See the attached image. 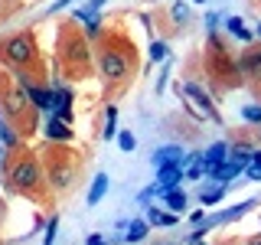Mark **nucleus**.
I'll return each instance as SVG.
<instances>
[{"label":"nucleus","mask_w":261,"mask_h":245,"mask_svg":"<svg viewBox=\"0 0 261 245\" xmlns=\"http://www.w3.org/2000/svg\"><path fill=\"white\" fill-rule=\"evenodd\" d=\"M98 65H101V76L111 79V82H121V79L127 76V69H130V65H127V56L124 53H114V49H108Z\"/></svg>","instance_id":"1"},{"label":"nucleus","mask_w":261,"mask_h":245,"mask_svg":"<svg viewBox=\"0 0 261 245\" xmlns=\"http://www.w3.org/2000/svg\"><path fill=\"white\" fill-rule=\"evenodd\" d=\"M85 33H88V36H98V33H101V20H95V16H92L88 27H85Z\"/></svg>","instance_id":"29"},{"label":"nucleus","mask_w":261,"mask_h":245,"mask_svg":"<svg viewBox=\"0 0 261 245\" xmlns=\"http://www.w3.org/2000/svg\"><path fill=\"white\" fill-rule=\"evenodd\" d=\"M248 177H251V180H261V154H255V157H251V163H248Z\"/></svg>","instance_id":"24"},{"label":"nucleus","mask_w":261,"mask_h":245,"mask_svg":"<svg viewBox=\"0 0 261 245\" xmlns=\"http://www.w3.org/2000/svg\"><path fill=\"white\" fill-rule=\"evenodd\" d=\"M186 154H183V147H157V151H153V157H150V163L153 167H170V163H179V167H186Z\"/></svg>","instance_id":"5"},{"label":"nucleus","mask_w":261,"mask_h":245,"mask_svg":"<svg viewBox=\"0 0 261 245\" xmlns=\"http://www.w3.org/2000/svg\"><path fill=\"white\" fill-rule=\"evenodd\" d=\"M258 36H261V27H258Z\"/></svg>","instance_id":"34"},{"label":"nucleus","mask_w":261,"mask_h":245,"mask_svg":"<svg viewBox=\"0 0 261 245\" xmlns=\"http://www.w3.org/2000/svg\"><path fill=\"white\" fill-rule=\"evenodd\" d=\"M114 114H118V111H114V108H108V125H105V141L118 134V128H114Z\"/></svg>","instance_id":"25"},{"label":"nucleus","mask_w":261,"mask_h":245,"mask_svg":"<svg viewBox=\"0 0 261 245\" xmlns=\"http://www.w3.org/2000/svg\"><path fill=\"white\" fill-rule=\"evenodd\" d=\"M147 223H153V226H173V216H163V212H157V206H150V209H147Z\"/></svg>","instance_id":"18"},{"label":"nucleus","mask_w":261,"mask_h":245,"mask_svg":"<svg viewBox=\"0 0 261 245\" xmlns=\"http://www.w3.org/2000/svg\"><path fill=\"white\" fill-rule=\"evenodd\" d=\"M163 203H167L170 209H176V212H183V209H186V196L179 193V190H170V193H163Z\"/></svg>","instance_id":"15"},{"label":"nucleus","mask_w":261,"mask_h":245,"mask_svg":"<svg viewBox=\"0 0 261 245\" xmlns=\"http://www.w3.org/2000/svg\"><path fill=\"white\" fill-rule=\"evenodd\" d=\"M222 193H225V183H219V186H212V190H202V206H212V203H219L222 200Z\"/></svg>","instance_id":"16"},{"label":"nucleus","mask_w":261,"mask_h":245,"mask_svg":"<svg viewBox=\"0 0 261 245\" xmlns=\"http://www.w3.org/2000/svg\"><path fill=\"white\" fill-rule=\"evenodd\" d=\"M56 229H59V219L53 216V223L46 226V245H53V239H56Z\"/></svg>","instance_id":"28"},{"label":"nucleus","mask_w":261,"mask_h":245,"mask_svg":"<svg viewBox=\"0 0 261 245\" xmlns=\"http://www.w3.org/2000/svg\"><path fill=\"white\" fill-rule=\"evenodd\" d=\"M183 95H190V98H196V105H199V108H202V114H209L212 121L219 118V114H216V108H212V98H209L206 92H202L199 85H193V82H186V85H183Z\"/></svg>","instance_id":"7"},{"label":"nucleus","mask_w":261,"mask_h":245,"mask_svg":"<svg viewBox=\"0 0 261 245\" xmlns=\"http://www.w3.org/2000/svg\"><path fill=\"white\" fill-rule=\"evenodd\" d=\"M239 174H242V163L228 157V160L219 163V167L209 170V180H212V183H225V180H232V177H239Z\"/></svg>","instance_id":"6"},{"label":"nucleus","mask_w":261,"mask_h":245,"mask_svg":"<svg viewBox=\"0 0 261 245\" xmlns=\"http://www.w3.org/2000/svg\"><path fill=\"white\" fill-rule=\"evenodd\" d=\"M228 154H232V160H239V163H248L251 157H255V154H251V151H248V147H242V144H239V147H235V151H228Z\"/></svg>","instance_id":"21"},{"label":"nucleus","mask_w":261,"mask_h":245,"mask_svg":"<svg viewBox=\"0 0 261 245\" xmlns=\"http://www.w3.org/2000/svg\"><path fill=\"white\" fill-rule=\"evenodd\" d=\"M101 4H105V0H88V7H85V10H75V20H92V13H95Z\"/></svg>","instance_id":"20"},{"label":"nucleus","mask_w":261,"mask_h":245,"mask_svg":"<svg viewBox=\"0 0 261 245\" xmlns=\"http://www.w3.org/2000/svg\"><path fill=\"white\" fill-rule=\"evenodd\" d=\"M144 239H147V223H141V219H137V223H130L124 242H144Z\"/></svg>","instance_id":"14"},{"label":"nucleus","mask_w":261,"mask_h":245,"mask_svg":"<svg viewBox=\"0 0 261 245\" xmlns=\"http://www.w3.org/2000/svg\"><path fill=\"white\" fill-rule=\"evenodd\" d=\"M53 183L59 186V190H65V186L72 183V170H69V167H56V170H53Z\"/></svg>","instance_id":"17"},{"label":"nucleus","mask_w":261,"mask_h":245,"mask_svg":"<svg viewBox=\"0 0 261 245\" xmlns=\"http://www.w3.org/2000/svg\"><path fill=\"white\" fill-rule=\"evenodd\" d=\"M242 118L251 121V125H258V121H261V105H245V108H242Z\"/></svg>","instance_id":"19"},{"label":"nucleus","mask_w":261,"mask_h":245,"mask_svg":"<svg viewBox=\"0 0 261 245\" xmlns=\"http://www.w3.org/2000/svg\"><path fill=\"white\" fill-rule=\"evenodd\" d=\"M202 174H206V167H202V160H199V157H196V163H193V167H190V170H186V177H190V180H199Z\"/></svg>","instance_id":"27"},{"label":"nucleus","mask_w":261,"mask_h":245,"mask_svg":"<svg viewBox=\"0 0 261 245\" xmlns=\"http://www.w3.org/2000/svg\"><path fill=\"white\" fill-rule=\"evenodd\" d=\"M69 105H72V92L69 88H53V111L56 118H69Z\"/></svg>","instance_id":"9"},{"label":"nucleus","mask_w":261,"mask_h":245,"mask_svg":"<svg viewBox=\"0 0 261 245\" xmlns=\"http://www.w3.org/2000/svg\"><path fill=\"white\" fill-rule=\"evenodd\" d=\"M46 137L49 141H69V125L62 118H49L46 121Z\"/></svg>","instance_id":"11"},{"label":"nucleus","mask_w":261,"mask_h":245,"mask_svg":"<svg viewBox=\"0 0 261 245\" xmlns=\"http://www.w3.org/2000/svg\"><path fill=\"white\" fill-rule=\"evenodd\" d=\"M183 180V167L179 163H170V167L157 170V183H153V196H163L170 190H176V183Z\"/></svg>","instance_id":"2"},{"label":"nucleus","mask_w":261,"mask_h":245,"mask_svg":"<svg viewBox=\"0 0 261 245\" xmlns=\"http://www.w3.org/2000/svg\"><path fill=\"white\" fill-rule=\"evenodd\" d=\"M193 4H206V0H193Z\"/></svg>","instance_id":"33"},{"label":"nucleus","mask_w":261,"mask_h":245,"mask_svg":"<svg viewBox=\"0 0 261 245\" xmlns=\"http://www.w3.org/2000/svg\"><path fill=\"white\" fill-rule=\"evenodd\" d=\"M118 147H121V151H134V147H137L134 134H130V131H124V134H118Z\"/></svg>","instance_id":"23"},{"label":"nucleus","mask_w":261,"mask_h":245,"mask_svg":"<svg viewBox=\"0 0 261 245\" xmlns=\"http://www.w3.org/2000/svg\"><path fill=\"white\" fill-rule=\"evenodd\" d=\"M0 137H4V147H10V144H13V134H10L7 128H0Z\"/></svg>","instance_id":"30"},{"label":"nucleus","mask_w":261,"mask_h":245,"mask_svg":"<svg viewBox=\"0 0 261 245\" xmlns=\"http://www.w3.org/2000/svg\"><path fill=\"white\" fill-rule=\"evenodd\" d=\"M105 193H108V177H105V174H98V177L92 180V190H88V206H95V203L101 200Z\"/></svg>","instance_id":"12"},{"label":"nucleus","mask_w":261,"mask_h":245,"mask_svg":"<svg viewBox=\"0 0 261 245\" xmlns=\"http://www.w3.org/2000/svg\"><path fill=\"white\" fill-rule=\"evenodd\" d=\"M4 53H7V59L16 62V65H23V62H30V59H33V46H30V39H27V36H13L10 43L4 46Z\"/></svg>","instance_id":"4"},{"label":"nucleus","mask_w":261,"mask_h":245,"mask_svg":"<svg viewBox=\"0 0 261 245\" xmlns=\"http://www.w3.org/2000/svg\"><path fill=\"white\" fill-rule=\"evenodd\" d=\"M88 245H108V242H105L101 235H88Z\"/></svg>","instance_id":"31"},{"label":"nucleus","mask_w":261,"mask_h":245,"mask_svg":"<svg viewBox=\"0 0 261 245\" xmlns=\"http://www.w3.org/2000/svg\"><path fill=\"white\" fill-rule=\"evenodd\" d=\"M170 13H173V20H176V23H186V16H190L186 4H173V10H170Z\"/></svg>","instance_id":"26"},{"label":"nucleus","mask_w":261,"mask_h":245,"mask_svg":"<svg viewBox=\"0 0 261 245\" xmlns=\"http://www.w3.org/2000/svg\"><path fill=\"white\" fill-rule=\"evenodd\" d=\"M239 69L245 72V76H251V79H261V49H248V53L242 56Z\"/></svg>","instance_id":"10"},{"label":"nucleus","mask_w":261,"mask_h":245,"mask_svg":"<svg viewBox=\"0 0 261 245\" xmlns=\"http://www.w3.org/2000/svg\"><path fill=\"white\" fill-rule=\"evenodd\" d=\"M251 245H261V239H251Z\"/></svg>","instance_id":"32"},{"label":"nucleus","mask_w":261,"mask_h":245,"mask_svg":"<svg viewBox=\"0 0 261 245\" xmlns=\"http://www.w3.org/2000/svg\"><path fill=\"white\" fill-rule=\"evenodd\" d=\"M10 183L13 186H36L39 183V167L36 160H20L16 167L10 170Z\"/></svg>","instance_id":"3"},{"label":"nucleus","mask_w":261,"mask_h":245,"mask_svg":"<svg viewBox=\"0 0 261 245\" xmlns=\"http://www.w3.org/2000/svg\"><path fill=\"white\" fill-rule=\"evenodd\" d=\"M199 160H202V167H206V174H209L212 167H219L222 160H228V144H222V141H219V144H212V147H209L206 154H202Z\"/></svg>","instance_id":"8"},{"label":"nucleus","mask_w":261,"mask_h":245,"mask_svg":"<svg viewBox=\"0 0 261 245\" xmlns=\"http://www.w3.org/2000/svg\"><path fill=\"white\" fill-rule=\"evenodd\" d=\"M225 30L232 33L235 39H242V43H248V39H251V33L245 30V23L239 20V16H228V20H225Z\"/></svg>","instance_id":"13"},{"label":"nucleus","mask_w":261,"mask_h":245,"mask_svg":"<svg viewBox=\"0 0 261 245\" xmlns=\"http://www.w3.org/2000/svg\"><path fill=\"white\" fill-rule=\"evenodd\" d=\"M150 59L153 62H163V59H167V43H150Z\"/></svg>","instance_id":"22"}]
</instances>
